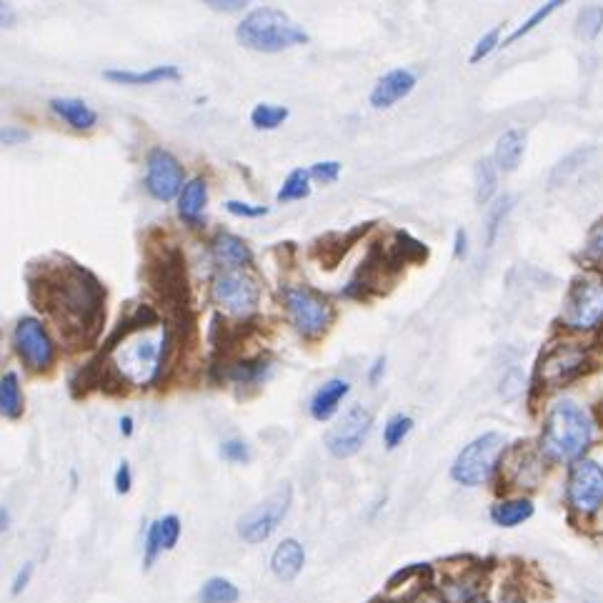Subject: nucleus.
Wrapping results in <instances>:
<instances>
[{"instance_id":"79ce46f5","label":"nucleus","mask_w":603,"mask_h":603,"mask_svg":"<svg viewBox=\"0 0 603 603\" xmlns=\"http://www.w3.org/2000/svg\"><path fill=\"white\" fill-rule=\"evenodd\" d=\"M498 391H501V396L508 398V401H511V398H516L518 393L523 391L521 371H518V368H511V371H508L506 376L501 378V388H498Z\"/></svg>"},{"instance_id":"39448f33","label":"nucleus","mask_w":603,"mask_h":603,"mask_svg":"<svg viewBox=\"0 0 603 603\" xmlns=\"http://www.w3.org/2000/svg\"><path fill=\"white\" fill-rule=\"evenodd\" d=\"M506 451V438L503 433L488 431L483 436L473 438L468 446H463V451L458 453L456 461L451 466V478L458 486L478 488L483 483H488V478L493 476L498 466V458Z\"/></svg>"},{"instance_id":"3c124183","label":"nucleus","mask_w":603,"mask_h":603,"mask_svg":"<svg viewBox=\"0 0 603 603\" xmlns=\"http://www.w3.org/2000/svg\"><path fill=\"white\" fill-rule=\"evenodd\" d=\"M466 231H463V228H458L456 231V246H453V256L456 258H461V256H466Z\"/></svg>"},{"instance_id":"7ed1b4c3","label":"nucleus","mask_w":603,"mask_h":603,"mask_svg":"<svg viewBox=\"0 0 603 603\" xmlns=\"http://www.w3.org/2000/svg\"><path fill=\"white\" fill-rule=\"evenodd\" d=\"M146 281L173 316L191 313V286H188L186 256L176 243H158L148 248Z\"/></svg>"},{"instance_id":"4c0bfd02","label":"nucleus","mask_w":603,"mask_h":603,"mask_svg":"<svg viewBox=\"0 0 603 603\" xmlns=\"http://www.w3.org/2000/svg\"><path fill=\"white\" fill-rule=\"evenodd\" d=\"M158 528H161L163 551H173L181 538V518L178 516H163L158 518Z\"/></svg>"},{"instance_id":"ea45409f","label":"nucleus","mask_w":603,"mask_h":603,"mask_svg":"<svg viewBox=\"0 0 603 603\" xmlns=\"http://www.w3.org/2000/svg\"><path fill=\"white\" fill-rule=\"evenodd\" d=\"M498 36H501V28H493V31H488L486 36L476 43V48H473L471 63H481L483 58L491 56V53L498 48Z\"/></svg>"},{"instance_id":"bf43d9fd","label":"nucleus","mask_w":603,"mask_h":603,"mask_svg":"<svg viewBox=\"0 0 603 603\" xmlns=\"http://www.w3.org/2000/svg\"><path fill=\"white\" fill-rule=\"evenodd\" d=\"M0 343H3V333H0Z\"/></svg>"},{"instance_id":"7c9ffc66","label":"nucleus","mask_w":603,"mask_h":603,"mask_svg":"<svg viewBox=\"0 0 603 603\" xmlns=\"http://www.w3.org/2000/svg\"><path fill=\"white\" fill-rule=\"evenodd\" d=\"M311 196V173L303 171V168H296L291 176L283 181V188L278 191V203H288V201H303V198Z\"/></svg>"},{"instance_id":"de8ad7c7","label":"nucleus","mask_w":603,"mask_h":603,"mask_svg":"<svg viewBox=\"0 0 603 603\" xmlns=\"http://www.w3.org/2000/svg\"><path fill=\"white\" fill-rule=\"evenodd\" d=\"M586 256L588 258H601L603 256V223H596L586 241Z\"/></svg>"},{"instance_id":"2eb2a0df","label":"nucleus","mask_w":603,"mask_h":603,"mask_svg":"<svg viewBox=\"0 0 603 603\" xmlns=\"http://www.w3.org/2000/svg\"><path fill=\"white\" fill-rule=\"evenodd\" d=\"M416 88V73L406 71V68H398V71L386 73L383 78H378L376 86L371 91V106L373 108H391L398 101L408 98Z\"/></svg>"},{"instance_id":"473e14b6","label":"nucleus","mask_w":603,"mask_h":603,"mask_svg":"<svg viewBox=\"0 0 603 603\" xmlns=\"http://www.w3.org/2000/svg\"><path fill=\"white\" fill-rule=\"evenodd\" d=\"M413 431V418L411 416H403V413H396V416H391L386 421V426H383V443H386L388 451H393V448L401 446L403 441L408 438V433Z\"/></svg>"},{"instance_id":"e433bc0d","label":"nucleus","mask_w":603,"mask_h":603,"mask_svg":"<svg viewBox=\"0 0 603 603\" xmlns=\"http://www.w3.org/2000/svg\"><path fill=\"white\" fill-rule=\"evenodd\" d=\"M161 553H163L161 528H158V521H153L151 528H148V533H146V546H143V566L151 568Z\"/></svg>"},{"instance_id":"4468645a","label":"nucleus","mask_w":603,"mask_h":603,"mask_svg":"<svg viewBox=\"0 0 603 603\" xmlns=\"http://www.w3.org/2000/svg\"><path fill=\"white\" fill-rule=\"evenodd\" d=\"M586 363L588 356L583 348H578L576 343H558V346L548 348L541 356L538 378H541L548 388H558L563 386V383L573 381L576 376H581Z\"/></svg>"},{"instance_id":"5701e85b","label":"nucleus","mask_w":603,"mask_h":603,"mask_svg":"<svg viewBox=\"0 0 603 603\" xmlns=\"http://www.w3.org/2000/svg\"><path fill=\"white\" fill-rule=\"evenodd\" d=\"M208 203V183L203 178H193L183 186L181 196H178V213L186 218L188 223H201L203 211Z\"/></svg>"},{"instance_id":"b1692460","label":"nucleus","mask_w":603,"mask_h":603,"mask_svg":"<svg viewBox=\"0 0 603 603\" xmlns=\"http://www.w3.org/2000/svg\"><path fill=\"white\" fill-rule=\"evenodd\" d=\"M523 148H526V138L521 131L511 128V131L503 133L496 143V153H493V163H496L498 171L513 173L518 168L523 158Z\"/></svg>"},{"instance_id":"f03ea898","label":"nucleus","mask_w":603,"mask_h":603,"mask_svg":"<svg viewBox=\"0 0 603 603\" xmlns=\"http://www.w3.org/2000/svg\"><path fill=\"white\" fill-rule=\"evenodd\" d=\"M593 438V421L583 406L571 398H561L548 411L543 423L541 451L553 461H571L588 448Z\"/></svg>"},{"instance_id":"423d86ee","label":"nucleus","mask_w":603,"mask_h":603,"mask_svg":"<svg viewBox=\"0 0 603 603\" xmlns=\"http://www.w3.org/2000/svg\"><path fill=\"white\" fill-rule=\"evenodd\" d=\"M283 306H286L293 328L306 338H316L321 333H326L333 318H336V311H333L331 303L308 286L283 288Z\"/></svg>"},{"instance_id":"6e6d98bb","label":"nucleus","mask_w":603,"mask_h":603,"mask_svg":"<svg viewBox=\"0 0 603 603\" xmlns=\"http://www.w3.org/2000/svg\"><path fill=\"white\" fill-rule=\"evenodd\" d=\"M8 526H11V511L6 506H0V533L8 531Z\"/></svg>"},{"instance_id":"09e8293b","label":"nucleus","mask_w":603,"mask_h":603,"mask_svg":"<svg viewBox=\"0 0 603 603\" xmlns=\"http://www.w3.org/2000/svg\"><path fill=\"white\" fill-rule=\"evenodd\" d=\"M496 603H526V596H523L521 588L503 586L501 593H498V601Z\"/></svg>"},{"instance_id":"a18cd8bd","label":"nucleus","mask_w":603,"mask_h":603,"mask_svg":"<svg viewBox=\"0 0 603 603\" xmlns=\"http://www.w3.org/2000/svg\"><path fill=\"white\" fill-rule=\"evenodd\" d=\"M113 483H116V493H118V496H126V493H131V488H133L131 463H128V461H121V466H118L116 478H113Z\"/></svg>"},{"instance_id":"f704fd0d","label":"nucleus","mask_w":603,"mask_h":603,"mask_svg":"<svg viewBox=\"0 0 603 603\" xmlns=\"http://www.w3.org/2000/svg\"><path fill=\"white\" fill-rule=\"evenodd\" d=\"M588 153H591V148H586V151H583V148H578V151H573L571 156L563 158V161L558 163L556 168H553V173H551V186H561V183H566L568 178H571L573 173H576L578 168H581L583 163H586Z\"/></svg>"},{"instance_id":"a19ab883","label":"nucleus","mask_w":603,"mask_h":603,"mask_svg":"<svg viewBox=\"0 0 603 603\" xmlns=\"http://www.w3.org/2000/svg\"><path fill=\"white\" fill-rule=\"evenodd\" d=\"M308 173H311V178H316V181H321V183H336L338 176H341V163L338 161L316 163V166H313Z\"/></svg>"},{"instance_id":"2f4dec72","label":"nucleus","mask_w":603,"mask_h":603,"mask_svg":"<svg viewBox=\"0 0 603 603\" xmlns=\"http://www.w3.org/2000/svg\"><path fill=\"white\" fill-rule=\"evenodd\" d=\"M603 31V6H586L576 16V36L581 41H593Z\"/></svg>"},{"instance_id":"37998d69","label":"nucleus","mask_w":603,"mask_h":603,"mask_svg":"<svg viewBox=\"0 0 603 603\" xmlns=\"http://www.w3.org/2000/svg\"><path fill=\"white\" fill-rule=\"evenodd\" d=\"M31 141V133L21 126H3L0 128V143L8 148L13 146H23V143Z\"/></svg>"},{"instance_id":"864d4df0","label":"nucleus","mask_w":603,"mask_h":603,"mask_svg":"<svg viewBox=\"0 0 603 603\" xmlns=\"http://www.w3.org/2000/svg\"><path fill=\"white\" fill-rule=\"evenodd\" d=\"M413 603H448V601L443 596H438V593H421Z\"/></svg>"},{"instance_id":"ddd939ff","label":"nucleus","mask_w":603,"mask_h":603,"mask_svg":"<svg viewBox=\"0 0 603 603\" xmlns=\"http://www.w3.org/2000/svg\"><path fill=\"white\" fill-rule=\"evenodd\" d=\"M146 191L156 201H173L183 191V166L173 153L153 148L146 158Z\"/></svg>"},{"instance_id":"cd10ccee","label":"nucleus","mask_w":603,"mask_h":603,"mask_svg":"<svg viewBox=\"0 0 603 603\" xmlns=\"http://www.w3.org/2000/svg\"><path fill=\"white\" fill-rule=\"evenodd\" d=\"M241 598V591L233 581L223 576H213L198 588V603H236Z\"/></svg>"},{"instance_id":"c756f323","label":"nucleus","mask_w":603,"mask_h":603,"mask_svg":"<svg viewBox=\"0 0 603 603\" xmlns=\"http://www.w3.org/2000/svg\"><path fill=\"white\" fill-rule=\"evenodd\" d=\"M288 116H291L288 108L273 106V103H258L251 113V123L258 131H276L288 121Z\"/></svg>"},{"instance_id":"4d7b16f0","label":"nucleus","mask_w":603,"mask_h":603,"mask_svg":"<svg viewBox=\"0 0 603 603\" xmlns=\"http://www.w3.org/2000/svg\"><path fill=\"white\" fill-rule=\"evenodd\" d=\"M121 433L123 436H133V418L131 416H123L121 418Z\"/></svg>"},{"instance_id":"49530a36","label":"nucleus","mask_w":603,"mask_h":603,"mask_svg":"<svg viewBox=\"0 0 603 603\" xmlns=\"http://www.w3.org/2000/svg\"><path fill=\"white\" fill-rule=\"evenodd\" d=\"M33 571H36V566H33L31 561L23 563V566L18 568L16 578H13V583H11V593H13V596H21V593L26 591L28 583H31V578H33Z\"/></svg>"},{"instance_id":"f8f14e48","label":"nucleus","mask_w":603,"mask_h":603,"mask_svg":"<svg viewBox=\"0 0 603 603\" xmlns=\"http://www.w3.org/2000/svg\"><path fill=\"white\" fill-rule=\"evenodd\" d=\"M373 426V413L366 406H351L341 421L326 433V448L333 458H351L366 443Z\"/></svg>"},{"instance_id":"a211bd4d","label":"nucleus","mask_w":603,"mask_h":603,"mask_svg":"<svg viewBox=\"0 0 603 603\" xmlns=\"http://www.w3.org/2000/svg\"><path fill=\"white\" fill-rule=\"evenodd\" d=\"M158 321H161V316L156 313V308H153V306H138L136 311L128 313L126 318H121V321H118V326L113 328V333L106 338V343H103L101 356H111V353L116 351V348L121 346V343L126 341L131 333L141 331V328H153Z\"/></svg>"},{"instance_id":"6ab92c4d","label":"nucleus","mask_w":603,"mask_h":603,"mask_svg":"<svg viewBox=\"0 0 603 603\" xmlns=\"http://www.w3.org/2000/svg\"><path fill=\"white\" fill-rule=\"evenodd\" d=\"M348 391H351V383L343 381V378H331V381L323 383V386L313 393L311 406H308L311 408V416L321 423L331 421V418L336 416L343 398L348 396Z\"/></svg>"},{"instance_id":"8fccbe9b","label":"nucleus","mask_w":603,"mask_h":603,"mask_svg":"<svg viewBox=\"0 0 603 603\" xmlns=\"http://www.w3.org/2000/svg\"><path fill=\"white\" fill-rule=\"evenodd\" d=\"M206 6L213 8V11L231 13V11H241V8H246V3H243V0H226V3H223V0H211V3H206Z\"/></svg>"},{"instance_id":"0eeeda50","label":"nucleus","mask_w":603,"mask_h":603,"mask_svg":"<svg viewBox=\"0 0 603 603\" xmlns=\"http://www.w3.org/2000/svg\"><path fill=\"white\" fill-rule=\"evenodd\" d=\"M293 501V488L291 483H281L266 501H261L258 506H253L251 511L243 513L236 523L238 536L246 543L256 546V543L268 541L273 533L278 531L281 521L286 518L288 508Z\"/></svg>"},{"instance_id":"6e6552de","label":"nucleus","mask_w":603,"mask_h":603,"mask_svg":"<svg viewBox=\"0 0 603 603\" xmlns=\"http://www.w3.org/2000/svg\"><path fill=\"white\" fill-rule=\"evenodd\" d=\"M603 318V278L583 276L571 286L563 308V323L576 331H588Z\"/></svg>"},{"instance_id":"f257e3e1","label":"nucleus","mask_w":603,"mask_h":603,"mask_svg":"<svg viewBox=\"0 0 603 603\" xmlns=\"http://www.w3.org/2000/svg\"><path fill=\"white\" fill-rule=\"evenodd\" d=\"M28 296L68 341H93L106 321V288L88 268L58 258L28 271Z\"/></svg>"},{"instance_id":"393cba45","label":"nucleus","mask_w":603,"mask_h":603,"mask_svg":"<svg viewBox=\"0 0 603 603\" xmlns=\"http://www.w3.org/2000/svg\"><path fill=\"white\" fill-rule=\"evenodd\" d=\"M533 516V503L528 498H506L493 503L491 521L501 528H516Z\"/></svg>"},{"instance_id":"412c9836","label":"nucleus","mask_w":603,"mask_h":603,"mask_svg":"<svg viewBox=\"0 0 603 603\" xmlns=\"http://www.w3.org/2000/svg\"><path fill=\"white\" fill-rule=\"evenodd\" d=\"M51 111L66 121L73 131H91L98 123V113L81 98H53Z\"/></svg>"},{"instance_id":"c9c22d12","label":"nucleus","mask_w":603,"mask_h":603,"mask_svg":"<svg viewBox=\"0 0 603 603\" xmlns=\"http://www.w3.org/2000/svg\"><path fill=\"white\" fill-rule=\"evenodd\" d=\"M558 6H561V3H558V0H551V3H546V6H541V8H538V11L533 13V16L528 18V21L523 23L521 28H516V31H513L511 36L506 38V46H511V43H516L518 38L528 36V33H531L533 28L538 26V23H543V21H546L548 16H551V13H556V11H558Z\"/></svg>"},{"instance_id":"aec40b11","label":"nucleus","mask_w":603,"mask_h":603,"mask_svg":"<svg viewBox=\"0 0 603 603\" xmlns=\"http://www.w3.org/2000/svg\"><path fill=\"white\" fill-rule=\"evenodd\" d=\"M223 368V378L233 381L236 386H261L271 376V361L263 356L243 358V361L226 363Z\"/></svg>"},{"instance_id":"a878e982","label":"nucleus","mask_w":603,"mask_h":603,"mask_svg":"<svg viewBox=\"0 0 603 603\" xmlns=\"http://www.w3.org/2000/svg\"><path fill=\"white\" fill-rule=\"evenodd\" d=\"M23 408H26V398L21 391V378L18 373L8 371L0 378V416L8 421H18L23 416Z\"/></svg>"},{"instance_id":"9d476101","label":"nucleus","mask_w":603,"mask_h":603,"mask_svg":"<svg viewBox=\"0 0 603 603\" xmlns=\"http://www.w3.org/2000/svg\"><path fill=\"white\" fill-rule=\"evenodd\" d=\"M568 506L573 511L591 516L603 506V466L591 458H578L571 466L566 483Z\"/></svg>"},{"instance_id":"bb28decb","label":"nucleus","mask_w":603,"mask_h":603,"mask_svg":"<svg viewBox=\"0 0 603 603\" xmlns=\"http://www.w3.org/2000/svg\"><path fill=\"white\" fill-rule=\"evenodd\" d=\"M366 228H368V226L356 228V231L348 233L346 238L338 236V233H333V241H336V246H331V243H328L326 238H321V241L313 243V248H311L313 258H318V261L323 263V268H336V266H338V261H341V258L348 253V248H351V243L356 241V238L361 236V233H366Z\"/></svg>"},{"instance_id":"5fc2aeb1","label":"nucleus","mask_w":603,"mask_h":603,"mask_svg":"<svg viewBox=\"0 0 603 603\" xmlns=\"http://www.w3.org/2000/svg\"><path fill=\"white\" fill-rule=\"evenodd\" d=\"M13 11L11 6H6V3H0V26H8V23H13Z\"/></svg>"},{"instance_id":"58836bf2","label":"nucleus","mask_w":603,"mask_h":603,"mask_svg":"<svg viewBox=\"0 0 603 603\" xmlns=\"http://www.w3.org/2000/svg\"><path fill=\"white\" fill-rule=\"evenodd\" d=\"M221 456L226 458L228 463H248L251 461V446L241 438H231V441L221 443Z\"/></svg>"},{"instance_id":"1a4fd4ad","label":"nucleus","mask_w":603,"mask_h":603,"mask_svg":"<svg viewBox=\"0 0 603 603\" xmlns=\"http://www.w3.org/2000/svg\"><path fill=\"white\" fill-rule=\"evenodd\" d=\"M13 346H16V353L26 363L28 371H51V366L56 363V343L38 318L26 316L16 323Z\"/></svg>"},{"instance_id":"4be33fe9","label":"nucleus","mask_w":603,"mask_h":603,"mask_svg":"<svg viewBox=\"0 0 603 603\" xmlns=\"http://www.w3.org/2000/svg\"><path fill=\"white\" fill-rule=\"evenodd\" d=\"M103 76L118 86H156L163 81H181V71L176 66H156L151 71L133 73V71H106Z\"/></svg>"},{"instance_id":"c03bdc74","label":"nucleus","mask_w":603,"mask_h":603,"mask_svg":"<svg viewBox=\"0 0 603 603\" xmlns=\"http://www.w3.org/2000/svg\"><path fill=\"white\" fill-rule=\"evenodd\" d=\"M226 211L233 213V216H241V218H261V216H266L268 208L251 206V203H241V201H228Z\"/></svg>"},{"instance_id":"13d9d810","label":"nucleus","mask_w":603,"mask_h":603,"mask_svg":"<svg viewBox=\"0 0 603 603\" xmlns=\"http://www.w3.org/2000/svg\"><path fill=\"white\" fill-rule=\"evenodd\" d=\"M468 603H488V601H486V598H481V596H476V598H473V601H468Z\"/></svg>"},{"instance_id":"603ef678","label":"nucleus","mask_w":603,"mask_h":603,"mask_svg":"<svg viewBox=\"0 0 603 603\" xmlns=\"http://www.w3.org/2000/svg\"><path fill=\"white\" fill-rule=\"evenodd\" d=\"M386 371V358H376V363H373L371 373H368V381L371 383H378V378H381V373Z\"/></svg>"},{"instance_id":"20e7f679","label":"nucleus","mask_w":603,"mask_h":603,"mask_svg":"<svg viewBox=\"0 0 603 603\" xmlns=\"http://www.w3.org/2000/svg\"><path fill=\"white\" fill-rule=\"evenodd\" d=\"M238 43L256 53H281L308 43V33L278 8H258L248 13L236 31Z\"/></svg>"},{"instance_id":"72a5a7b5","label":"nucleus","mask_w":603,"mask_h":603,"mask_svg":"<svg viewBox=\"0 0 603 603\" xmlns=\"http://www.w3.org/2000/svg\"><path fill=\"white\" fill-rule=\"evenodd\" d=\"M511 208H513L511 196L498 198V201L491 206V211H488V218H486V243L488 246H493V241H496L498 231H501L503 221H506V216L511 213Z\"/></svg>"},{"instance_id":"c85d7f7f","label":"nucleus","mask_w":603,"mask_h":603,"mask_svg":"<svg viewBox=\"0 0 603 603\" xmlns=\"http://www.w3.org/2000/svg\"><path fill=\"white\" fill-rule=\"evenodd\" d=\"M498 186V168L493 158H478L476 161V203L486 206L493 198Z\"/></svg>"},{"instance_id":"dca6fc26","label":"nucleus","mask_w":603,"mask_h":603,"mask_svg":"<svg viewBox=\"0 0 603 603\" xmlns=\"http://www.w3.org/2000/svg\"><path fill=\"white\" fill-rule=\"evenodd\" d=\"M211 256L223 271H241L253 263V251L248 248V243L226 231H221L211 241Z\"/></svg>"},{"instance_id":"9b49d317","label":"nucleus","mask_w":603,"mask_h":603,"mask_svg":"<svg viewBox=\"0 0 603 603\" xmlns=\"http://www.w3.org/2000/svg\"><path fill=\"white\" fill-rule=\"evenodd\" d=\"M211 298L223 311L248 316L261 301V288L243 271H221L211 283Z\"/></svg>"},{"instance_id":"f3484780","label":"nucleus","mask_w":603,"mask_h":603,"mask_svg":"<svg viewBox=\"0 0 603 603\" xmlns=\"http://www.w3.org/2000/svg\"><path fill=\"white\" fill-rule=\"evenodd\" d=\"M306 566V548L296 538H286L276 546L271 556V571L278 581H296L298 573Z\"/></svg>"}]
</instances>
